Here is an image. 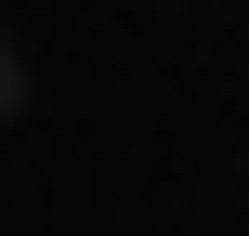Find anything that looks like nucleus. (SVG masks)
<instances>
[{"label":"nucleus","mask_w":249,"mask_h":236,"mask_svg":"<svg viewBox=\"0 0 249 236\" xmlns=\"http://www.w3.org/2000/svg\"><path fill=\"white\" fill-rule=\"evenodd\" d=\"M13 105H26V53L0 39V118H13Z\"/></svg>","instance_id":"f257e3e1"}]
</instances>
